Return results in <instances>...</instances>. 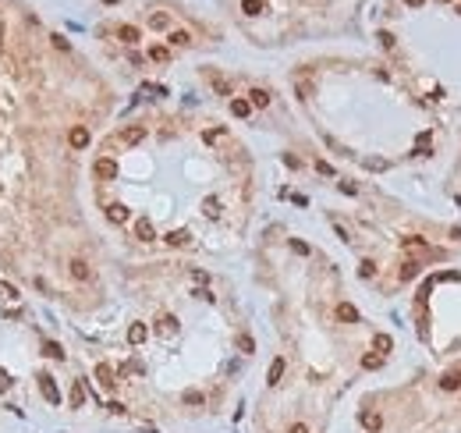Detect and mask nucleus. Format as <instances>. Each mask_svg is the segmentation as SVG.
Wrapping results in <instances>:
<instances>
[{"instance_id": "nucleus-25", "label": "nucleus", "mask_w": 461, "mask_h": 433, "mask_svg": "<svg viewBox=\"0 0 461 433\" xmlns=\"http://www.w3.org/2000/svg\"><path fill=\"white\" fill-rule=\"evenodd\" d=\"M362 366H366V369H380V366H383V355H380V352H373V355H366V359H362Z\"/></svg>"}, {"instance_id": "nucleus-29", "label": "nucleus", "mask_w": 461, "mask_h": 433, "mask_svg": "<svg viewBox=\"0 0 461 433\" xmlns=\"http://www.w3.org/2000/svg\"><path fill=\"white\" fill-rule=\"evenodd\" d=\"M46 355H50V359H64V352H61L57 341H46Z\"/></svg>"}, {"instance_id": "nucleus-23", "label": "nucleus", "mask_w": 461, "mask_h": 433, "mask_svg": "<svg viewBox=\"0 0 461 433\" xmlns=\"http://www.w3.org/2000/svg\"><path fill=\"white\" fill-rule=\"evenodd\" d=\"M415 274H419V263H415V259H404V267H401V281H412Z\"/></svg>"}, {"instance_id": "nucleus-16", "label": "nucleus", "mask_w": 461, "mask_h": 433, "mask_svg": "<svg viewBox=\"0 0 461 433\" xmlns=\"http://www.w3.org/2000/svg\"><path fill=\"white\" fill-rule=\"evenodd\" d=\"M248 103H252V107H270V92H266V89H252V92H248Z\"/></svg>"}, {"instance_id": "nucleus-9", "label": "nucleus", "mask_w": 461, "mask_h": 433, "mask_svg": "<svg viewBox=\"0 0 461 433\" xmlns=\"http://www.w3.org/2000/svg\"><path fill=\"white\" fill-rule=\"evenodd\" d=\"M362 426L369 433H380L383 430V416H380V412H362Z\"/></svg>"}, {"instance_id": "nucleus-35", "label": "nucleus", "mask_w": 461, "mask_h": 433, "mask_svg": "<svg viewBox=\"0 0 461 433\" xmlns=\"http://www.w3.org/2000/svg\"><path fill=\"white\" fill-rule=\"evenodd\" d=\"M185 401H188V405H202V394H195V391H188V394H185Z\"/></svg>"}, {"instance_id": "nucleus-2", "label": "nucleus", "mask_w": 461, "mask_h": 433, "mask_svg": "<svg viewBox=\"0 0 461 433\" xmlns=\"http://www.w3.org/2000/svg\"><path fill=\"white\" fill-rule=\"evenodd\" d=\"M135 238H139V242H153L156 238V227H153L149 216H139V220H135Z\"/></svg>"}, {"instance_id": "nucleus-11", "label": "nucleus", "mask_w": 461, "mask_h": 433, "mask_svg": "<svg viewBox=\"0 0 461 433\" xmlns=\"http://www.w3.org/2000/svg\"><path fill=\"white\" fill-rule=\"evenodd\" d=\"M68 142L75 146V149H85V146H89V128H82V125H78V128H71Z\"/></svg>"}, {"instance_id": "nucleus-37", "label": "nucleus", "mask_w": 461, "mask_h": 433, "mask_svg": "<svg viewBox=\"0 0 461 433\" xmlns=\"http://www.w3.org/2000/svg\"><path fill=\"white\" fill-rule=\"evenodd\" d=\"M316 171H319V174H326V178H330V174H334V167H330V163H323V160H319V163H316Z\"/></svg>"}, {"instance_id": "nucleus-4", "label": "nucleus", "mask_w": 461, "mask_h": 433, "mask_svg": "<svg viewBox=\"0 0 461 433\" xmlns=\"http://www.w3.org/2000/svg\"><path fill=\"white\" fill-rule=\"evenodd\" d=\"M39 391H43V398H46L50 405H57V401H61V394H57V387H54V376H46V373L39 376Z\"/></svg>"}, {"instance_id": "nucleus-19", "label": "nucleus", "mask_w": 461, "mask_h": 433, "mask_svg": "<svg viewBox=\"0 0 461 433\" xmlns=\"http://www.w3.org/2000/svg\"><path fill=\"white\" fill-rule=\"evenodd\" d=\"M373 348H376L380 355H387V352L394 348V341H390V334H376V338H373Z\"/></svg>"}, {"instance_id": "nucleus-38", "label": "nucleus", "mask_w": 461, "mask_h": 433, "mask_svg": "<svg viewBox=\"0 0 461 433\" xmlns=\"http://www.w3.org/2000/svg\"><path fill=\"white\" fill-rule=\"evenodd\" d=\"M192 295H195V298H206V302L213 298V295H210V288H195V291H192Z\"/></svg>"}, {"instance_id": "nucleus-10", "label": "nucleus", "mask_w": 461, "mask_h": 433, "mask_svg": "<svg viewBox=\"0 0 461 433\" xmlns=\"http://www.w3.org/2000/svg\"><path fill=\"white\" fill-rule=\"evenodd\" d=\"M458 387H461V369H451V373L440 376V391H458Z\"/></svg>"}, {"instance_id": "nucleus-30", "label": "nucleus", "mask_w": 461, "mask_h": 433, "mask_svg": "<svg viewBox=\"0 0 461 433\" xmlns=\"http://www.w3.org/2000/svg\"><path fill=\"white\" fill-rule=\"evenodd\" d=\"M50 39H54V46H57V50H71V43H68L64 36H50Z\"/></svg>"}, {"instance_id": "nucleus-34", "label": "nucleus", "mask_w": 461, "mask_h": 433, "mask_svg": "<svg viewBox=\"0 0 461 433\" xmlns=\"http://www.w3.org/2000/svg\"><path fill=\"white\" fill-rule=\"evenodd\" d=\"M238 345H241V352H252V338H248V334H241Z\"/></svg>"}, {"instance_id": "nucleus-15", "label": "nucleus", "mask_w": 461, "mask_h": 433, "mask_svg": "<svg viewBox=\"0 0 461 433\" xmlns=\"http://www.w3.org/2000/svg\"><path fill=\"white\" fill-rule=\"evenodd\" d=\"M167 43H170V46H188V43H192V36H188L185 29H174V32L167 36Z\"/></svg>"}, {"instance_id": "nucleus-21", "label": "nucleus", "mask_w": 461, "mask_h": 433, "mask_svg": "<svg viewBox=\"0 0 461 433\" xmlns=\"http://www.w3.org/2000/svg\"><path fill=\"white\" fill-rule=\"evenodd\" d=\"M280 376H284V359H280V355H277V359L270 362V376H266V380H270V383H277V380H280Z\"/></svg>"}, {"instance_id": "nucleus-36", "label": "nucleus", "mask_w": 461, "mask_h": 433, "mask_svg": "<svg viewBox=\"0 0 461 433\" xmlns=\"http://www.w3.org/2000/svg\"><path fill=\"white\" fill-rule=\"evenodd\" d=\"M291 249H295L298 256H309V245H305V242H291Z\"/></svg>"}, {"instance_id": "nucleus-1", "label": "nucleus", "mask_w": 461, "mask_h": 433, "mask_svg": "<svg viewBox=\"0 0 461 433\" xmlns=\"http://www.w3.org/2000/svg\"><path fill=\"white\" fill-rule=\"evenodd\" d=\"M96 178L114 181V178H117V163H114L110 156H99V160H96Z\"/></svg>"}, {"instance_id": "nucleus-39", "label": "nucleus", "mask_w": 461, "mask_h": 433, "mask_svg": "<svg viewBox=\"0 0 461 433\" xmlns=\"http://www.w3.org/2000/svg\"><path fill=\"white\" fill-rule=\"evenodd\" d=\"M288 433H309V426H305V423H295V426H291Z\"/></svg>"}, {"instance_id": "nucleus-40", "label": "nucleus", "mask_w": 461, "mask_h": 433, "mask_svg": "<svg viewBox=\"0 0 461 433\" xmlns=\"http://www.w3.org/2000/svg\"><path fill=\"white\" fill-rule=\"evenodd\" d=\"M404 4H408V7H422L426 0H404Z\"/></svg>"}, {"instance_id": "nucleus-18", "label": "nucleus", "mask_w": 461, "mask_h": 433, "mask_svg": "<svg viewBox=\"0 0 461 433\" xmlns=\"http://www.w3.org/2000/svg\"><path fill=\"white\" fill-rule=\"evenodd\" d=\"M149 61H156V64H167V61H170V50L156 43V46H149Z\"/></svg>"}, {"instance_id": "nucleus-27", "label": "nucleus", "mask_w": 461, "mask_h": 433, "mask_svg": "<svg viewBox=\"0 0 461 433\" xmlns=\"http://www.w3.org/2000/svg\"><path fill=\"white\" fill-rule=\"evenodd\" d=\"M149 25H153V29H167V25H170V18L156 11V14H149Z\"/></svg>"}, {"instance_id": "nucleus-41", "label": "nucleus", "mask_w": 461, "mask_h": 433, "mask_svg": "<svg viewBox=\"0 0 461 433\" xmlns=\"http://www.w3.org/2000/svg\"><path fill=\"white\" fill-rule=\"evenodd\" d=\"M458 14H461V4H458Z\"/></svg>"}, {"instance_id": "nucleus-3", "label": "nucleus", "mask_w": 461, "mask_h": 433, "mask_svg": "<svg viewBox=\"0 0 461 433\" xmlns=\"http://www.w3.org/2000/svg\"><path fill=\"white\" fill-rule=\"evenodd\" d=\"M128 216H132V210H128L124 203H110V206H107V220H110V224H128Z\"/></svg>"}, {"instance_id": "nucleus-42", "label": "nucleus", "mask_w": 461, "mask_h": 433, "mask_svg": "<svg viewBox=\"0 0 461 433\" xmlns=\"http://www.w3.org/2000/svg\"><path fill=\"white\" fill-rule=\"evenodd\" d=\"M444 4H447V0H444Z\"/></svg>"}, {"instance_id": "nucleus-32", "label": "nucleus", "mask_w": 461, "mask_h": 433, "mask_svg": "<svg viewBox=\"0 0 461 433\" xmlns=\"http://www.w3.org/2000/svg\"><path fill=\"white\" fill-rule=\"evenodd\" d=\"M220 213V206H217V199H206V216H217Z\"/></svg>"}, {"instance_id": "nucleus-26", "label": "nucleus", "mask_w": 461, "mask_h": 433, "mask_svg": "<svg viewBox=\"0 0 461 433\" xmlns=\"http://www.w3.org/2000/svg\"><path fill=\"white\" fill-rule=\"evenodd\" d=\"M404 249L408 252H422L426 249V238H404Z\"/></svg>"}, {"instance_id": "nucleus-5", "label": "nucleus", "mask_w": 461, "mask_h": 433, "mask_svg": "<svg viewBox=\"0 0 461 433\" xmlns=\"http://www.w3.org/2000/svg\"><path fill=\"white\" fill-rule=\"evenodd\" d=\"M96 380H99L107 391H114V387H117V380H114V369H110L107 362H99V366H96Z\"/></svg>"}, {"instance_id": "nucleus-13", "label": "nucleus", "mask_w": 461, "mask_h": 433, "mask_svg": "<svg viewBox=\"0 0 461 433\" xmlns=\"http://www.w3.org/2000/svg\"><path fill=\"white\" fill-rule=\"evenodd\" d=\"M146 338H149V330H146L142 323H132V327H128V341H132V345H142Z\"/></svg>"}, {"instance_id": "nucleus-12", "label": "nucleus", "mask_w": 461, "mask_h": 433, "mask_svg": "<svg viewBox=\"0 0 461 433\" xmlns=\"http://www.w3.org/2000/svg\"><path fill=\"white\" fill-rule=\"evenodd\" d=\"M231 114H234V117H248V114H252V103L238 96V100H231Z\"/></svg>"}, {"instance_id": "nucleus-14", "label": "nucleus", "mask_w": 461, "mask_h": 433, "mask_svg": "<svg viewBox=\"0 0 461 433\" xmlns=\"http://www.w3.org/2000/svg\"><path fill=\"white\" fill-rule=\"evenodd\" d=\"M241 11L252 14V18L255 14H266V0H241Z\"/></svg>"}, {"instance_id": "nucleus-24", "label": "nucleus", "mask_w": 461, "mask_h": 433, "mask_svg": "<svg viewBox=\"0 0 461 433\" xmlns=\"http://www.w3.org/2000/svg\"><path fill=\"white\" fill-rule=\"evenodd\" d=\"M156 330H160V334H174V330H177V320H174V316H163Z\"/></svg>"}, {"instance_id": "nucleus-28", "label": "nucleus", "mask_w": 461, "mask_h": 433, "mask_svg": "<svg viewBox=\"0 0 461 433\" xmlns=\"http://www.w3.org/2000/svg\"><path fill=\"white\" fill-rule=\"evenodd\" d=\"M358 274H362V277L369 281V277L376 274V263H373V259H362V267H358Z\"/></svg>"}, {"instance_id": "nucleus-20", "label": "nucleus", "mask_w": 461, "mask_h": 433, "mask_svg": "<svg viewBox=\"0 0 461 433\" xmlns=\"http://www.w3.org/2000/svg\"><path fill=\"white\" fill-rule=\"evenodd\" d=\"M188 242H192L188 231H170V234H167V245H174V249H177V245H188Z\"/></svg>"}, {"instance_id": "nucleus-33", "label": "nucleus", "mask_w": 461, "mask_h": 433, "mask_svg": "<svg viewBox=\"0 0 461 433\" xmlns=\"http://www.w3.org/2000/svg\"><path fill=\"white\" fill-rule=\"evenodd\" d=\"M380 46H383V50L394 46V36H390V32H380Z\"/></svg>"}, {"instance_id": "nucleus-17", "label": "nucleus", "mask_w": 461, "mask_h": 433, "mask_svg": "<svg viewBox=\"0 0 461 433\" xmlns=\"http://www.w3.org/2000/svg\"><path fill=\"white\" fill-rule=\"evenodd\" d=\"M85 405V383L75 380V387H71V408H82Z\"/></svg>"}, {"instance_id": "nucleus-8", "label": "nucleus", "mask_w": 461, "mask_h": 433, "mask_svg": "<svg viewBox=\"0 0 461 433\" xmlns=\"http://www.w3.org/2000/svg\"><path fill=\"white\" fill-rule=\"evenodd\" d=\"M337 320H341V323H358V309H355L351 302H341V305H337Z\"/></svg>"}, {"instance_id": "nucleus-6", "label": "nucleus", "mask_w": 461, "mask_h": 433, "mask_svg": "<svg viewBox=\"0 0 461 433\" xmlns=\"http://www.w3.org/2000/svg\"><path fill=\"white\" fill-rule=\"evenodd\" d=\"M142 139H146V128H142V125H132V128L121 132V142L124 146H135V142H142Z\"/></svg>"}, {"instance_id": "nucleus-7", "label": "nucleus", "mask_w": 461, "mask_h": 433, "mask_svg": "<svg viewBox=\"0 0 461 433\" xmlns=\"http://www.w3.org/2000/svg\"><path fill=\"white\" fill-rule=\"evenodd\" d=\"M68 270H71V277H75V281H89V277H92V270H89V263H85V259H71V263H68Z\"/></svg>"}, {"instance_id": "nucleus-31", "label": "nucleus", "mask_w": 461, "mask_h": 433, "mask_svg": "<svg viewBox=\"0 0 461 433\" xmlns=\"http://www.w3.org/2000/svg\"><path fill=\"white\" fill-rule=\"evenodd\" d=\"M217 139H224V128H210L206 132V142H217Z\"/></svg>"}, {"instance_id": "nucleus-22", "label": "nucleus", "mask_w": 461, "mask_h": 433, "mask_svg": "<svg viewBox=\"0 0 461 433\" xmlns=\"http://www.w3.org/2000/svg\"><path fill=\"white\" fill-rule=\"evenodd\" d=\"M117 36H121L124 43H139V29H135V25H121V29H117Z\"/></svg>"}]
</instances>
